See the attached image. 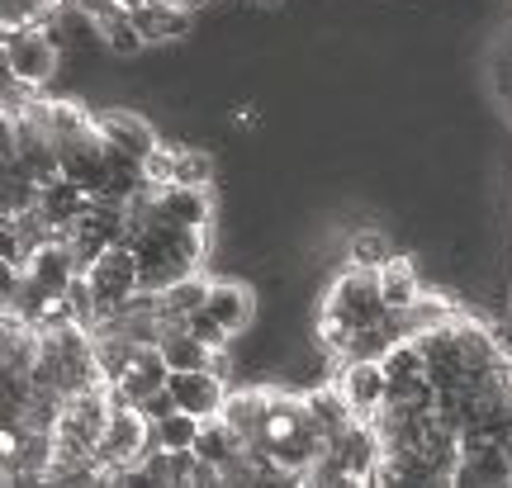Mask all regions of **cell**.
Returning a JSON list of instances; mask_svg holds the SVG:
<instances>
[{"mask_svg":"<svg viewBox=\"0 0 512 488\" xmlns=\"http://www.w3.org/2000/svg\"><path fill=\"white\" fill-rule=\"evenodd\" d=\"M128 247L138 252V285L147 294L171 290L176 280L200 271L204 261V228H176L166 218H152L138 233L124 237Z\"/></svg>","mask_w":512,"mask_h":488,"instance_id":"1","label":"cell"},{"mask_svg":"<svg viewBox=\"0 0 512 488\" xmlns=\"http://www.w3.org/2000/svg\"><path fill=\"white\" fill-rule=\"evenodd\" d=\"M0 48H5V72L19 76L34 91H43L62 72V48H57V38L43 24H15V29H5Z\"/></svg>","mask_w":512,"mask_h":488,"instance_id":"2","label":"cell"},{"mask_svg":"<svg viewBox=\"0 0 512 488\" xmlns=\"http://www.w3.org/2000/svg\"><path fill=\"white\" fill-rule=\"evenodd\" d=\"M323 313H337V318L351 323L356 332H361V327L384 323V318H389V304H384V290H380V271H370V266H351L347 261V271L328 285Z\"/></svg>","mask_w":512,"mask_h":488,"instance_id":"3","label":"cell"},{"mask_svg":"<svg viewBox=\"0 0 512 488\" xmlns=\"http://www.w3.org/2000/svg\"><path fill=\"white\" fill-rule=\"evenodd\" d=\"M86 280H91V290L105 313L124 308L133 294L143 290V285H138V252H133L128 242H114V247H105V252L86 266Z\"/></svg>","mask_w":512,"mask_h":488,"instance_id":"4","label":"cell"},{"mask_svg":"<svg viewBox=\"0 0 512 488\" xmlns=\"http://www.w3.org/2000/svg\"><path fill=\"white\" fill-rule=\"evenodd\" d=\"M337 389L347 394L351 413L361 417V422H370V417H375L384 403H389V370H384L380 356L342 361V370H337Z\"/></svg>","mask_w":512,"mask_h":488,"instance_id":"5","label":"cell"},{"mask_svg":"<svg viewBox=\"0 0 512 488\" xmlns=\"http://www.w3.org/2000/svg\"><path fill=\"white\" fill-rule=\"evenodd\" d=\"M166 380H171V361L162 356V346H157V342H143L138 351H133L128 370L110 384V394H114V403H133V408H143L147 398L162 394Z\"/></svg>","mask_w":512,"mask_h":488,"instance_id":"6","label":"cell"},{"mask_svg":"<svg viewBox=\"0 0 512 488\" xmlns=\"http://www.w3.org/2000/svg\"><path fill=\"white\" fill-rule=\"evenodd\" d=\"M166 394L176 398V408H185V413L219 417L223 403H228V380H223L214 365H200V370H171Z\"/></svg>","mask_w":512,"mask_h":488,"instance_id":"7","label":"cell"},{"mask_svg":"<svg viewBox=\"0 0 512 488\" xmlns=\"http://www.w3.org/2000/svg\"><path fill=\"white\" fill-rule=\"evenodd\" d=\"M76 275H81V261H76L72 242H62V237L43 242V247L24 261V280H29L38 294H48V299H62V294L72 290Z\"/></svg>","mask_w":512,"mask_h":488,"instance_id":"8","label":"cell"},{"mask_svg":"<svg viewBox=\"0 0 512 488\" xmlns=\"http://www.w3.org/2000/svg\"><path fill=\"white\" fill-rule=\"evenodd\" d=\"M152 214L176 223V228H209V218H214L209 185H152Z\"/></svg>","mask_w":512,"mask_h":488,"instance_id":"9","label":"cell"},{"mask_svg":"<svg viewBox=\"0 0 512 488\" xmlns=\"http://www.w3.org/2000/svg\"><path fill=\"white\" fill-rule=\"evenodd\" d=\"M328 451L342 460V470L351 474V484H370V474H375V465H380V455H384V441H380V432H375V422H361V417H356L342 436H332Z\"/></svg>","mask_w":512,"mask_h":488,"instance_id":"10","label":"cell"},{"mask_svg":"<svg viewBox=\"0 0 512 488\" xmlns=\"http://www.w3.org/2000/svg\"><path fill=\"white\" fill-rule=\"evenodd\" d=\"M95 119H100V133H105V147H119V152L138 157V162H147V157H152V147L162 143V138H157V128L147 124L138 109H100Z\"/></svg>","mask_w":512,"mask_h":488,"instance_id":"11","label":"cell"},{"mask_svg":"<svg viewBox=\"0 0 512 488\" xmlns=\"http://www.w3.org/2000/svg\"><path fill=\"white\" fill-rule=\"evenodd\" d=\"M271 408H275V389H238V394H228V403H223V417H228V427H233L247 446H256V441L266 436Z\"/></svg>","mask_w":512,"mask_h":488,"instance_id":"12","label":"cell"},{"mask_svg":"<svg viewBox=\"0 0 512 488\" xmlns=\"http://www.w3.org/2000/svg\"><path fill=\"white\" fill-rule=\"evenodd\" d=\"M133 19H138V29H143L147 48H152V43H171V38L190 34L185 0H143V5L133 10Z\"/></svg>","mask_w":512,"mask_h":488,"instance_id":"13","label":"cell"},{"mask_svg":"<svg viewBox=\"0 0 512 488\" xmlns=\"http://www.w3.org/2000/svg\"><path fill=\"white\" fill-rule=\"evenodd\" d=\"M304 403H309V417H313V427L328 436H342L356 422V413H351V403H347V394L337 389V384H313L309 394H304Z\"/></svg>","mask_w":512,"mask_h":488,"instance_id":"14","label":"cell"},{"mask_svg":"<svg viewBox=\"0 0 512 488\" xmlns=\"http://www.w3.org/2000/svg\"><path fill=\"white\" fill-rule=\"evenodd\" d=\"M204 308L219 318L233 337H238L242 327L252 323L256 313V294L247 290V285H238V280H223V285H209V299H204Z\"/></svg>","mask_w":512,"mask_h":488,"instance_id":"15","label":"cell"},{"mask_svg":"<svg viewBox=\"0 0 512 488\" xmlns=\"http://www.w3.org/2000/svg\"><path fill=\"white\" fill-rule=\"evenodd\" d=\"M380 290H384V304H389V313H403L408 304H418L422 294V275H418V261L413 256H389L380 266Z\"/></svg>","mask_w":512,"mask_h":488,"instance_id":"16","label":"cell"},{"mask_svg":"<svg viewBox=\"0 0 512 488\" xmlns=\"http://www.w3.org/2000/svg\"><path fill=\"white\" fill-rule=\"evenodd\" d=\"M157 346H162V356L171 361V370H200V365H214V346H204L185 323H162Z\"/></svg>","mask_w":512,"mask_h":488,"instance_id":"17","label":"cell"},{"mask_svg":"<svg viewBox=\"0 0 512 488\" xmlns=\"http://www.w3.org/2000/svg\"><path fill=\"white\" fill-rule=\"evenodd\" d=\"M91 29H95V38H100V48H105V53H114V57H138L147 48L138 19L128 15V10H114V15L95 19Z\"/></svg>","mask_w":512,"mask_h":488,"instance_id":"18","label":"cell"},{"mask_svg":"<svg viewBox=\"0 0 512 488\" xmlns=\"http://www.w3.org/2000/svg\"><path fill=\"white\" fill-rule=\"evenodd\" d=\"M204 299H209V280L195 271V275H185V280H176L171 290L157 294V318L162 323H185L195 308H204Z\"/></svg>","mask_w":512,"mask_h":488,"instance_id":"19","label":"cell"},{"mask_svg":"<svg viewBox=\"0 0 512 488\" xmlns=\"http://www.w3.org/2000/svg\"><path fill=\"white\" fill-rule=\"evenodd\" d=\"M242 446H247V441L228 427V417H223V413L219 417H204V422H200V436H195V455H200V460H209V465H219V470H223V465H228Z\"/></svg>","mask_w":512,"mask_h":488,"instance_id":"20","label":"cell"},{"mask_svg":"<svg viewBox=\"0 0 512 488\" xmlns=\"http://www.w3.org/2000/svg\"><path fill=\"white\" fill-rule=\"evenodd\" d=\"M200 422L204 417L185 413V408H171V413L152 417V446H166V451H195Z\"/></svg>","mask_w":512,"mask_h":488,"instance_id":"21","label":"cell"},{"mask_svg":"<svg viewBox=\"0 0 512 488\" xmlns=\"http://www.w3.org/2000/svg\"><path fill=\"white\" fill-rule=\"evenodd\" d=\"M389 256H394V242H389L380 228H356V233L347 237V261L351 266H370V271H380Z\"/></svg>","mask_w":512,"mask_h":488,"instance_id":"22","label":"cell"},{"mask_svg":"<svg viewBox=\"0 0 512 488\" xmlns=\"http://www.w3.org/2000/svg\"><path fill=\"white\" fill-rule=\"evenodd\" d=\"M171 181L176 185H209L214 181V152L190 143H176V166H171Z\"/></svg>","mask_w":512,"mask_h":488,"instance_id":"23","label":"cell"},{"mask_svg":"<svg viewBox=\"0 0 512 488\" xmlns=\"http://www.w3.org/2000/svg\"><path fill=\"white\" fill-rule=\"evenodd\" d=\"M62 5V0H0V24L15 29V24H43V15Z\"/></svg>","mask_w":512,"mask_h":488,"instance_id":"24","label":"cell"},{"mask_svg":"<svg viewBox=\"0 0 512 488\" xmlns=\"http://www.w3.org/2000/svg\"><path fill=\"white\" fill-rule=\"evenodd\" d=\"M67 5H72L76 15L81 19H105V15H114V10H124V0H67Z\"/></svg>","mask_w":512,"mask_h":488,"instance_id":"25","label":"cell"},{"mask_svg":"<svg viewBox=\"0 0 512 488\" xmlns=\"http://www.w3.org/2000/svg\"><path fill=\"white\" fill-rule=\"evenodd\" d=\"M256 10H280V5H285V0H252Z\"/></svg>","mask_w":512,"mask_h":488,"instance_id":"26","label":"cell"}]
</instances>
